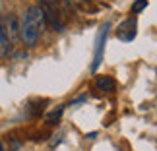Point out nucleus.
Masks as SVG:
<instances>
[{
  "instance_id": "obj_1",
  "label": "nucleus",
  "mask_w": 157,
  "mask_h": 151,
  "mask_svg": "<svg viewBox=\"0 0 157 151\" xmlns=\"http://www.w3.org/2000/svg\"><path fill=\"white\" fill-rule=\"evenodd\" d=\"M39 27L35 25V21L31 20V16L27 14V10H25V14L21 16V21H20V39L23 41V45L27 47V49H33L35 45L39 43Z\"/></svg>"
},
{
  "instance_id": "obj_2",
  "label": "nucleus",
  "mask_w": 157,
  "mask_h": 151,
  "mask_svg": "<svg viewBox=\"0 0 157 151\" xmlns=\"http://www.w3.org/2000/svg\"><path fill=\"white\" fill-rule=\"evenodd\" d=\"M109 23H105L103 27H101V31L97 35V41H95V56H93V64H91V70L95 72L99 68L101 60H103V51H105V41H107V33H109Z\"/></svg>"
},
{
  "instance_id": "obj_3",
  "label": "nucleus",
  "mask_w": 157,
  "mask_h": 151,
  "mask_svg": "<svg viewBox=\"0 0 157 151\" xmlns=\"http://www.w3.org/2000/svg\"><path fill=\"white\" fill-rule=\"evenodd\" d=\"M39 6H41V10H43V14H45L47 23H49L54 31H64V23L60 21V17H58V14H56V8H52V6L45 4V2H41Z\"/></svg>"
},
{
  "instance_id": "obj_4",
  "label": "nucleus",
  "mask_w": 157,
  "mask_h": 151,
  "mask_svg": "<svg viewBox=\"0 0 157 151\" xmlns=\"http://www.w3.org/2000/svg\"><path fill=\"white\" fill-rule=\"evenodd\" d=\"M12 41H10V35H8V29H6V21H4V16H0V58H8L10 52H12Z\"/></svg>"
},
{
  "instance_id": "obj_5",
  "label": "nucleus",
  "mask_w": 157,
  "mask_h": 151,
  "mask_svg": "<svg viewBox=\"0 0 157 151\" xmlns=\"http://www.w3.org/2000/svg\"><path fill=\"white\" fill-rule=\"evenodd\" d=\"M117 35H118V39L126 41V43L134 41V37H136V17H128V20H124L118 25Z\"/></svg>"
},
{
  "instance_id": "obj_6",
  "label": "nucleus",
  "mask_w": 157,
  "mask_h": 151,
  "mask_svg": "<svg viewBox=\"0 0 157 151\" xmlns=\"http://www.w3.org/2000/svg\"><path fill=\"white\" fill-rule=\"evenodd\" d=\"M4 21H6V29H8V35H10V41L12 45L20 39V20H17L16 14H8L4 16Z\"/></svg>"
},
{
  "instance_id": "obj_7",
  "label": "nucleus",
  "mask_w": 157,
  "mask_h": 151,
  "mask_svg": "<svg viewBox=\"0 0 157 151\" xmlns=\"http://www.w3.org/2000/svg\"><path fill=\"white\" fill-rule=\"evenodd\" d=\"M95 85H97L99 91L113 93L114 89H117V81H114L111 76H97V77H95Z\"/></svg>"
},
{
  "instance_id": "obj_8",
  "label": "nucleus",
  "mask_w": 157,
  "mask_h": 151,
  "mask_svg": "<svg viewBox=\"0 0 157 151\" xmlns=\"http://www.w3.org/2000/svg\"><path fill=\"white\" fill-rule=\"evenodd\" d=\"M62 112H64V105H60L56 111H52L49 116H47V120H49V124H54V120H58L60 116H62Z\"/></svg>"
},
{
  "instance_id": "obj_9",
  "label": "nucleus",
  "mask_w": 157,
  "mask_h": 151,
  "mask_svg": "<svg viewBox=\"0 0 157 151\" xmlns=\"http://www.w3.org/2000/svg\"><path fill=\"white\" fill-rule=\"evenodd\" d=\"M146 6H147V0H136V2L132 4V14H140Z\"/></svg>"
},
{
  "instance_id": "obj_10",
  "label": "nucleus",
  "mask_w": 157,
  "mask_h": 151,
  "mask_svg": "<svg viewBox=\"0 0 157 151\" xmlns=\"http://www.w3.org/2000/svg\"><path fill=\"white\" fill-rule=\"evenodd\" d=\"M62 2L68 6V8H80V6L87 4V0H62Z\"/></svg>"
},
{
  "instance_id": "obj_11",
  "label": "nucleus",
  "mask_w": 157,
  "mask_h": 151,
  "mask_svg": "<svg viewBox=\"0 0 157 151\" xmlns=\"http://www.w3.org/2000/svg\"><path fill=\"white\" fill-rule=\"evenodd\" d=\"M95 136H97V132H91V134H87L86 138H87V140H95Z\"/></svg>"
},
{
  "instance_id": "obj_12",
  "label": "nucleus",
  "mask_w": 157,
  "mask_h": 151,
  "mask_svg": "<svg viewBox=\"0 0 157 151\" xmlns=\"http://www.w3.org/2000/svg\"><path fill=\"white\" fill-rule=\"evenodd\" d=\"M0 151H6V147H4V143L0 142Z\"/></svg>"
}]
</instances>
